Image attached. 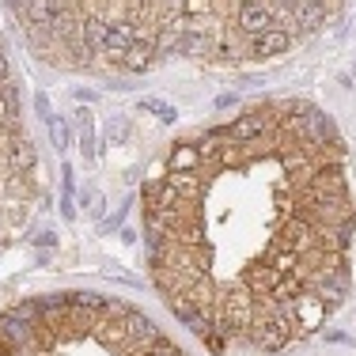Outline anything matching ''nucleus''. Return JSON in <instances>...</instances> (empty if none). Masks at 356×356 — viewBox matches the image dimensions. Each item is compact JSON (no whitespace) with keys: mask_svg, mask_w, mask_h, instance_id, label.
<instances>
[{"mask_svg":"<svg viewBox=\"0 0 356 356\" xmlns=\"http://www.w3.org/2000/svg\"><path fill=\"white\" fill-rule=\"evenodd\" d=\"M23 15H27L31 27H42V31H54V23L65 15V4L61 0H27V4L19 8Z\"/></svg>","mask_w":356,"mask_h":356,"instance_id":"2","label":"nucleus"},{"mask_svg":"<svg viewBox=\"0 0 356 356\" xmlns=\"http://www.w3.org/2000/svg\"><path fill=\"white\" fill-rule=\"evenodd\" d=\"M292 4H296V0H292Z\"/></svg>","mask_w":356,"mask_h":356,"instance_id":"25","label":"nucleus"},{"mask_svg":"<svg viewBox=\"0 0 356 356\" xmlns=\"http://www.w3.org/2000/svg\"><path fill=\"white\" fill-rule=\"evenodd\" d=\"M106 23L103 19H88L83 23V42H88L91 49H106Z\"/></svg>","mask_w":356,"mask_h":356,"instance_id":"13","label":"nucleus"},{"mask_svg":"<svg viewBox=\"0 0 356 356\" xmlns=\"http://www.w3.org/2000/svg\"><path fill=\"white\" fill-rule=\"evenodd\" d=\"M12 167H19V171L35 167V152H31V144H23V140L12 144Z\"/></svg>","mask_w":356,"mask_h":356,"instance_id":"15","label":"nucleus"},{"mask_svg":"<svg viewBox=\"0 0 356 356\" xmlns=\"http://www.w3.org/2000/svg\"><path fill=\"white\" fill-rule=\"evenodd\" d=\"M8 315H15L19 322H35V318H38V303H23V307L8 311Z\"/></svg>","mask_w":356,"mask_h":356,"instance_id":"18","label":"nucleus"},{"mask_svg":"<svg viewBox=\"0 0 356 356\" xmlns=\"http://www.w3.org/2000/svg\"><path fill=\"white\" fill-rule=\"evenodd\" d=\"M137 42V31L129 27V23H118V27H110L106 31V54H114V57H122L125 49Z\"/></svg>","mask_w":356,"mask_h":356,"instance_id":"7","label":"nucleus"},{"mask_svg":"<svg viewBox=\"0 0 356 356\" xmlns=\"http://www.w3.org/2000/svg\"><path fill=\"white\" fill-rule=\"evenodd\" d=\"M0 99H4V110H8V114H19V99H15V88H12V83H4V95H0Z\"/></svg>","mask_w":356,"mask_h":356,"instance_id":"19","label":"nucleus"},{"mask_svg":"<svg viewBox=\"0 0 356 356\" xmlns=\"http://www.w3.org/2000/svg\"><path fill=\"white\" fill-rule=\"evenodd\" d=\"M273 27V8L266 4V0H247V4L239 8V31L247 38L261 35V31Z\"/></svg>","mask_w":356,"mask_h":356,"instance_id":"1","label":"nucleus"},{"mask_svg":"<svg viewBox=\"0 0 356 356\" xmlns=\"http://www.w3.org/2000/svg\"><path fill=\"white\" fill-rule=\"evenodd\" d=\"M46 125H49V140H54V148H57V152H65V148H69L72 133H69V125H65V118L49 114V118H46Z\"/></svg>","mask_w":356,"mask_h":356,"instance_id":"12","label":"nucleus"},{"mask_svg":"<svg viewBox=\"0 0 356 356\" xmlns=\"http://www.w3.org/2000/svg\"><path fill=\"white\" fill-rule=\"evenodd\" d=\"M201 163V152L193 148V144H178L175 156H171V171H193V167Z\"/></svg>","mask_w":356,"mask_h":356,"instance_id":"11","label":"nucleus"},{"mask_svg":"<svg viewBox=\"0 0 356 356\" xmlns=\"http://www.w3.org/2000/svg\"><path fill=\"white\" fill-rule=\"evenodd\" d=\"M209 0H186V15H209Z\"/></svg>","mask_w":356,"mask_h":356,"instance_id":"20","label":"nucleus"},{"mask_svg":"<svg viewBox=\"0 0 356 356\" xmlns=\"http://www.w3.org/2000/svg\"><path fill=\"white\" fill-rule=\"evenodd\" d=\"M76 99H80V103H91V99H95V91H88V88H80V91H76Z\"/></svg>","mask_w":356,"mask_h":356,"instance_id":"22","label":"nucleus"},{"mask_svg":"<svg viewBox=\"0 0 356 356\" xmlns=\"http://www.w3.org/2000/svg\"><path fill=\"white\" fill-rule=\"evenodd\" d=\"M0 334L8 337V345H27L31 341V322H19L15 315L0 318Z\"/></svg>","mask_w":356,"mask_h":356,"instance_id":"9","label":"nucleus"},{"mask_svg":"<svg viewBox=\"0 0 356 356\" xmlns=\"http://www.w3.org/2000/svg\"><path fill=\"white\" fill-rule=\"evenodd\" d=\"M122 326H125V334L137 337V341H156V337H159L156 322L144 318L140 311H122Z\"/></svg>","mask_w":356,"mask_h":356,"instance_id":"6","label":"nucleus"},{"mask_svg":"<svg viewBox=\"0 0 356 356\" xmlns=\"http://www.w3.org/2000/svg\"><path fill=\"white\" fill-rule=\"evenodd\" d=\"M125 137H129V122H122V118H118V122H110L106 140H110V144H122Z\"/></svg>","mask_w":356,"mask_h":356,"instance_id":"17","label":"nucleus"},{"mask_svg":"<svg viewBox=\"0 0 356 356\" xmlns=\"http://www.w3.org/2000/svg\"><path fill=\"white\" fill-rule=\"evenodd\" d=\"M322 318H326V303H322L318 296H311V300H303V303H300V326L318 330V326H322Z\"/></svg>","mask_w":356,"mask_h":356,"instance_id":"10","label":"nucleus"},{"mask_svg":"<svg viewBox=\"0 0 356 356\" xmlns=\"http://www.w3.org/2000/svg\"><path fill=\"white\" fill-rule=\"evenodd\" d=\"M80 148H83V159H88V163H95V159H99V152H103V144H99V137H95V125H88V122H83Z\"/></svg>","mask_w":356,"mask_h":356,"instance_id":"14","label":"nucleus"},{"mask_svg":"<svg viewBox=\"0 0 356 356\" xmlns=\"http://www.w3.org/2000/svg\"><path fill=\"white\" fill-rule=\"evenodd\" d=\"M178 49H182V54H201V49H205V38H201L197 31H190V35L178 42Z\"/></svg>","mask_w":356,"mask_h":356,"instance_id":"16","label":"nucleus"},{"mask_svg":"<svg viewBox=\"0 0 356 356\" xmlns=\"http://www.w3.org/2000/svg\"><path fill=\"white\" fill-rule=\"evenodd\" d=\"M4 4H12V8H23V4H27V0H4Z\"/></svg>","mask_w":356,"mask_h":356,"instance_id":"24","label":"nucleus"},{"mask_svg":"<svg viewBox=\"0 0 356 356\" xmlns=\"http://www.w3.org/2000/svg\"><path fill=\"white\" fill-rule=\"evenodd\" d=\"M152 54H156L152 42H133V46L122 54V61H125V69H129V72H144V69H148V61H152Z\"/></svg>","mask_w":356,"mask_h":356,"instance_id":"8","label":"nucleus"},{"mask_svg":"<svg viewBox=\"0 0 356 356\" xmlns=\"http://www.w3.org/2000/svg\"><path fill=\"white\" fill-rule=\"evenodd\" d=\"M266 133H269V125H266V114H243L239 122H232V125H227V137H232V140H239V144L261 140Z\"/></svg>","mask_w":356,"mask_h":356,"instance_id":"3","label":"nucleus"},{"mask_svg":"<svg viewBox=\"0 0 356 356\" xmlns=\"http://www.w3.org/2000/svg\"><path fill=\"white\" fill-rule=\"evenodd\" d=\"M288 46H292V35H288V31H277V27H269V31H261V35L250 38V54H254V57L284 54Z\"/></svg>","mask_w":356,"mask_h":356,"instance_id":"4","label":"nucleus"},{"mask_svg":"<svg viewBox=\"0 0 356 356\" xmlns=\"http://www.w3.org/2000/svg\"><path fill=\"white\" fill-rule=\"evenodd\" d=\"M4 80H8V57L0 54V83H4Z\"/></svg>","mask_w":356,"mask_h":356,"instance_id":"23","label":"nucleus"},{"mask_svg":"<svg viewBox=\"0 0 356 356\" xmlns=\"http://www.w3.org/2000/svg\"><path fill=\"white\" fill-rule=\"evenodd\" d=\"M88 205H91V213H95V216H103V209H106V201H103V197H99V193H95V197H91V201H88Z\"/></svg>","mask_w":356,"mask_h":356,"instance_id":"21","label":"nucleus"},{"mask_svg":"<svg viewBox=\"0 0 356 356\" xmlns=\"http://www.w3.org/2000/svg\"><path fill=\"white\" fill-rule=\"evenodd\" d=\"M292 12H296V27L307 31V35L318 31L322 19H326V4H322V0H296Z\"/></svg>","mask_w":356,"mask_h":356,"instance_id":"5","label":"nucleus"}]
</instances>
